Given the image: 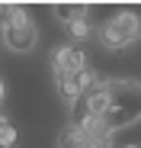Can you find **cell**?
<instances>
[{
	"label": "cell",
	"instance_id": "obj_12",
	"mask_svg": "<svg viewBox=\"0 0 141 148\" xmlns=\"http://www.w3.org/2000/svg\"><path fill=\"white\" fill-rule=\"evenodd\" d=\"M125 148H141V145H125Z\"/></svg>",
	"mask_w": 141,
	"mask_h": 148
},
{
	"label": "cell",
	"instance_id": "obj_6",
	"mask_svg": "<svg viewBox=\"0 0 141 148\" xmlns=\"http://www.w3.org/2000/svg\"><path fill=\"white\" fill-rule=\"evenodd\" d=\"M55 87H58V93L64 97V100H70V103H74L77 97H80V87H77V74L55 71Z\"/></svg>",
	"mask_w": 141,
	"mask_h": 148
},
{
	"label": "cell",
	"instance_id": "obj_8",
	"mask_svg": "<svg viewBox=\"0 0 141 148\" xmlns=\"http://www.w3.org/2000/svg\"><path fill=\"white\" fill-rule=\"evenodd\" d=\"M67 32L74 36L77 42H83V39H90V19H87V16H77L74 23H67Z\"/></svg>",
	"mask_w": 141,
	"mask_h": 148
},
{
	"label": "cell",
	"instance_id": "obj_2",
	"mask_svg": "<svg viewBox=\"0 0 141 148\" xmlns=\"http://www.w3.org/2000/svg\"><path fill=\"white\" fill-rule=\"evenodd\" d=\"M3 42H7V48H13V52H19V55H26V52H32V48H35L39 29H35V23L29 19V13L22 10V7H16L10 26L3 29Z\"/></svg>",
	"mask_w": 141,
	"mask_h": 148
},
{
	"label": "cell",
	"instance_id": "obj_7",
	"mask_svg": "<svg viewBox=\"0 0 141 148\" xmlns=\"http://www.w3.org/2000/svg\"><path fill=\"white\" fill-rule=\"evenodd\" d=\"M19 145V129L16 122H10V116L0 113V148H16Z\"/></svg>",
	"mask_w": 141,
	"mask_h": 148
},
{
	"label": "cell",
	"instance_id": "obj_9",
	"mask_svg": "<svg viewBox=\"0 0 141 148\" xmlns=\"http://www.w3.org/2000/svg\"><path fill=\"white\" fill-rule=\"evenodd\" d=\"M74 148H109V138H87V135H80V132H77Z\"/></svg>",
	"mask_w": 141,
	"mask_h": 148
},
{
	"label": "cell",
	"instance_id": "obj_3",
	"mask_svg": "<svg viewBox=\"0 0 141 148\" xmlns=\"http://www.w3.org/2000/svg\"><path fill=\"white\" fill-rule=\"evenodd\" d=\"M52 68L55 71H67V74H80L87 68V55L80 45H61L52 52Z\"/></svg>",
	"mask_w": 141,
	"mask_h": 148
},
{
	"label": "cell",
	"instance_id": "obj_1",
	"mask_svg": "<svg viewBox=\"0 0 141 148\" xmlns=\"http://www.w3.org/2000/svg\"><path fill=\"white\" fill-rule=\"evenodd\" d=\"M141 39V16L138 13H115L112 19H106L103 26V45L106 48H128Z\"/></svg>",
	"mask_w": 141,
	"mask_h": 148
},
{
	"label": "cell",
	"instance_id": "obj_4",
	"mask_svg": "<svg viewBox=\"0 0 141 148\" xmlns=\"http://www.w3.org/2000/svg\"><path fill=\"white\" fill-rule=\"evenodd\" d=\"M83 100H87V113H90V116H100V119H103V116L109 113V93H106V84H103V81L93 87V90H87Z\"/></svg>",
	"mask_w": 141,
	"mask_h": 148
},
{
	"label": "cell",
	"instance_id": "obj_5",
	"mask_svg": "<svg viewBox=\"0 0 141 148\" xmlns=\"http://www.w3.org/2000/svg\"><path fill=\"white\" fill-rule=\"evenodd\" d=\"M138 119H141V113H135V110H109V113L103 116V122H106L109 132L125 129V126H132V122H138Z\"/></svg>",
	"mask_w": 141,
	"mask_h": 148
},
{
	"label": "cell",
	"instance_id": "obj_11",
	"mask_svg": "<svg viewBox=\"0 0 141 148\" xmlns=\"http://www.w3.org/2000/svg\"><path fill=\"white\" fill-rule=\"evenodd\" d=\"M3 97H7V87H3V81H0V103H3Z\"/></svg>",
	"mask_w": 141,
	"mask_h": 148
},
{
	"label": "cell",
	"instance_id": "obj_10",
	"mask_svg": "<svg viewBox=\"0 0 141 148\" xmlns=\"http://www.w3.org/2000/svg\"><path fill=\"white\" fill-rule=\"evenodd\" d=\"M13 13H16V7H10V3H0V26H10V19H13Z\"/></svg>",
	"mask_w": 141,
	"mask_h": 148
}]
</instances>
